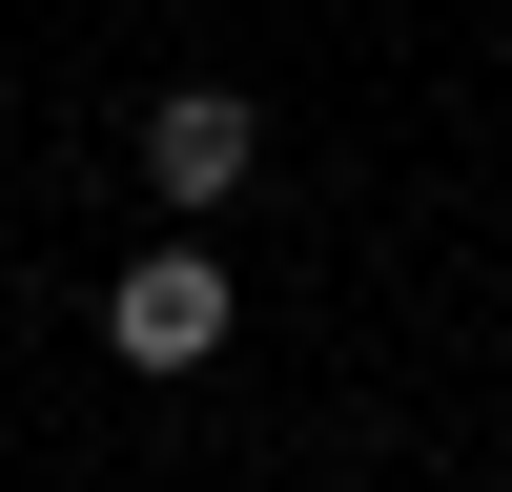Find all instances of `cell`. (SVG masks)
I'll return each instance as SVG.
<instances>
[{"mask_svg": "<svg viewBox=\"0 0 512 492\" xmlns=\"http://www.w3.org/2000/svg\"><path fill=\"white\" fill-rule=\"evenodd\" d=\"M144 185H164V226L246 205V185H267V103H246V82H164V103H144Z\"/></svg>", "mask_w": 512, "mask_h": 492, "instance_id": "cell-2", "label": "cell"}, {"mask_svg": "<svg viewBox=\"0 0 512 492\" xmlns=\"http://www.w3.org/2000/svg\"><path fill=\"white\" fill-rule=\"evenodd\" d=\"M0 103H21V62H0Z\"/></svg>", "mask_w": 512, "mask_h": 492, "instance_id": "cell-3", "label": "cell"}, {"mask_svg": "<svg viewBox=\"0 0 512 492\" xmlns=\"http://www.w3.org/2000/svg\"><path fill=\"white\" fill-rule=\"evenodd\" d=\"M226 328H246V287H226V246H205V226H164V246H123V267H103V349H123V369H205Z\"/></svg>", "mask_w": 512, "mask_h": 492, "instance_id": "cell-1", "label": "cell"}]
</instances>
